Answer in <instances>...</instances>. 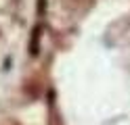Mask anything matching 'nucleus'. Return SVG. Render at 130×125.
<instances>
[{
	"label": "nucleus",
	"instance_id": "2",
	"mask_svg": "<svg viewBox=\"0 0 130 125\" xmlns=\"http://www.w3.org/2000/svg\"><path fill=\"white\" fill-rule=\"evenodd\" d=\"M46 11V0H38V15H44Z\"/></svg>",
	"mask_w": 130,
	"mask_h": 125
},
{
	"label": "nucleus",
	"instance_id": "1",
	"mask_svg": "<svg viewBox=\"0 0 130 125\" xmlns=\"http://www.w3.org/2000/svg\"><path fill=\"white\" fill-rule=\"evenodd\" d=\"M40 36H42V25H36L31 29V40H29V54L36 56L40 50Z\"/></svg>",
	"mask_w": 130,
	"mask_h": 125
}]
</instances>
